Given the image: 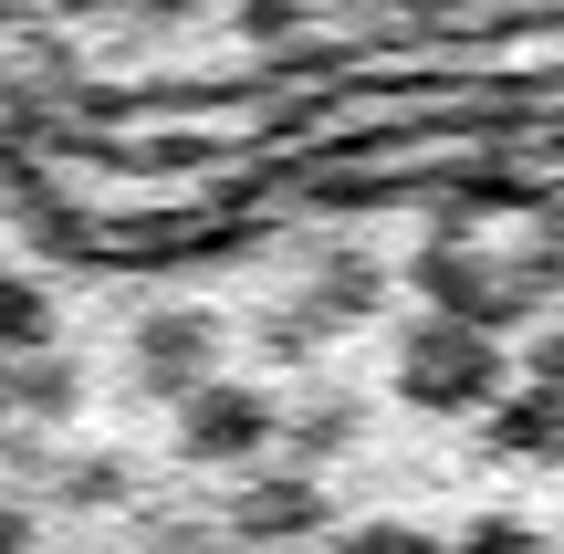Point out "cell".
Listing matches in <instances>:
<instances>
[]
</instances>
